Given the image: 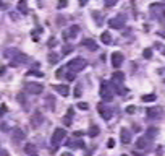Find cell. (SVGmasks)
Wrapping results in <instances>:
<instances>
[{"label": "cell", "mask_w": 165, "mask_h": 156, "mask_svg": "<svg viewBox=\"0 0 165 156\" xmlns=\"http://www.w3.org/2000/svg\"><path fill=\"white\" fill-rule=\"evenodd\" d=\"M0 129H2V132H8V124L2 122V124H0Z\"/></svg>", "instance_id": "f35d334b"}, {"label": "cell", "mask_w": 165, "mask_h": 156, "mask_svg": "<svg viewBox=\"0 0 165 156\" xmlns=\"http://www.w3.org/2000/svg\"><path fill=\"white\" fill-rule=\"evenodd\" d=\"M78 33H80V26H78V25H73V26H70V29L63 31V39L65 41L73 39V37L78 36Z\"/></svg>", "instance_id": "9c48e42d"}, {"label": "cell", "mask_w": 165, "mask_h": 156, "mask_svg": "<svg viewBox=\"0 0 165 156\" xmlns=\"http://www.w3.org/2000/svg\"><path fill=\"white\" fill-rule=\"evenodd\" d=\"M92 18H94L96 21L99 23V25L102 23V15H101V12H92Z\"/></svg>", "instance_id": "83f0119b"}, {"label": "cell", "mask_w": 165, "mask_h": 156, "mask_svg": "<svg viewBox=\"0 0 165 156\" xmlns=\"http://www.w3.org/2000/svg\"><path fill=\"white\" fill-rule=\"evenodd\" d=\"M135 111H136V107H133V106L126 107V112H128V114H133V112H135Z\"/></svg>", "instance_id": "60d3db41"}, {"label": "cell", "mask_w": 165, "mask_h": 156, "mask_svg": "<svg viewBox=\"0 0 165 156\" xmlns=\"http://www.w3.org/2000/svg\"><path fill=\"white\" fill-rule=\"evenodd\" d=\"M143 101L144 103H152V101H156V94H146V96H143Z\"/></svg>", "instance_id": "f1b7e54d"}, {"label": "cell", "mask_w": 165, "mask_h": 156, "mask_svg": "<svg viewBox=\"0 0 165 156\" xmlns=\"http://www.w3.org/2000/svg\"><path fill=\"white\" fill-rule=\"evenodd\" d=\"M18 52H20L18 49H8V51L3 52V55H5V57H8V59H13L16 54H18Z\"/></svg>", "instance_id": "d4e9b609"}, {"label": "cell", "mask_w": 165, "mask_h": 156, "mask_svg": "<svg viewBox=\"0 0 165 156\" xmlns=\"http://www.w3.org/2000/svg\"><path fill=\"white\" fill-rule=\"evenodd\" d=\"M80 3H81V5H86V3H88V0H80Z\"/></svg>", "instance_id": "bcb514c9"}, {"label": "cell", "mask_w": 165, "mask_h": 156, "mask_svg": "<svg viewBox=\"0 0 165 156\" xmlns=\"http://www.w3.org/2000/svg\"><path fill=\"white\" fill-rule=\"evenodd\" d=\"M16 8H18L20 13H23V15H28L29 13V10H28V2L26 0H20L18 5H16Z\"/></svg>", "instance_id": "ac0fdd59"}, {"label": "cell", "mask_w": 165, "mask_h": 156, "mask_svg": "<svg viewBox=\"0 0 165 156\" xmlns=\"http://www.w3.org/2000/svg\"><path fill=\"white\" fill-rule=\"evenodd\" d=\"M58 60H60V55H58L57 52H49V62H50V64L55 65Z\"/></svg>", "instance_id": "7402d4cb"}, {"label": "cell", "mask_w": 165, "mask_h": 156, "mask_svg": "<svg viewBox=\"0 0 165 156\" xmlns=\"http://www.w3.org/2000/svg\"><path fill=\"white\" fill-rule=\"evenodd\" d=\"M71 51H73V46H71V44H65V46H63V49H62V54H63V55H67V54H70Z\"/></svg>", "instance_id": "484cf974"}, {"label": "cell", "mask_w": 165, "mask_h": 156, "mask_svg": "<svg viewBox=\"0 0 165 156\" xmlns=\"http://www.w3.org/2000/svg\"><path fill=\"white\" fill-rule=\"evenodd\" d=\"M29 75H36V77H42L41 72H29Z\"/></svg>", "instance_id": "b9f144b4"}, {"label": "cell", "mask_w": 165, "mask_h": 156, "mask_svg": "<svg viewBox=\"0 0 165 156\" xmlns=\"http://www.w3.org/2000/svg\"><path fill=\"white\" fill-rule=\"evenodd\" d=\"M112 78H113V83H123V80H125V75H123V72H115V73L112 75Z\"/></svg>", "instance_id": "ffe728a7"}, {"label": "cell", "mask_w": 165, "mask_h": 156, "mask_svg": "<svg viewBox=\"0 0 165 156\" xmlns=\"http://www.w3.org/2000/svg\"><path fill=\"white\" fill-rule=\"evenodd\" d=\"M25 138H26L25 130H21V129H13V132H12V141H13V143H20V141H23Z\"/></svg>", "instance_id": "30bf717a"}, {"label": "cell", "mask_w": 165, "mask_h": 156, "mask_svg": "<svg viewBox=\"0 0 165 156\" xmlns=\"http://www.w3.org/2000/svg\"><path fill=\"white\" fill-rule=\"evenodd\" d=\"M115 146V140H113V138H109L107 140V148H113Z\"/></svg>", "instance_id": "74e56055"}, {"label": "cell", "mask_w": 165, "mask_h": 156, "mask_svg": "<svg viewBox=\"0 0 165 156\" xmlns=\"http://www.w3.org/2000/svg\"><path fill=\"white\" fill-rule=\"evenodd\" d=\"M54 44H55V41H54V37H50V41H49V46H50V47H52V46H54Z\"/></svg>", "instance_id": "7bdbcfd3"}, {"label": "cell", "mask_w": 165, "mask_h": 156, "mask_svg": "<svg viewBox=\"0 0 165 156\" xmlns=\"http://www.w3.org/2000/svg\"><path fill=\"white\" fill-rule=\"evenodd\" d=\"M5 73H7V67H5V65H2V67H0V77H3Z\"/></svg>", "instance_id": "ab89813d"}, {"label": "cell", "mask_w": 165, "mask_h": 156, "mask_svg": "<svg viewBox=\"0 0 165 156\" xmlns=\"http://www.w3.org/2000/svg\"><path fill=\"white\" fill-rule=\"evenodd\" d=\"M65 75V68H58L57 72H55V77H58V78H62Z\"/></svg>", "instance_id": "d590c367"}, {"label": "cell", "mask_w": 165, "mask_h": 156, "mask_svg": "<svg viewBox=\"0 0 165 156\" xmlns=\"http://www.w3.org/2000/svg\"><path fill=\"white\" fill-rule=\"evenodd\" d=\"M160 116H162V109L157 107V106L147 107L146 109V117L147 119H160Z\"/></svg>", "instance_id": "ba28073f"}, {"label": "cell", "mask_w": 165, "mask_h": 156, "mask_svg": "<svg viewBox=\"0 0 165 156\" xmlns=\"http://www.w3.org/2000/svg\"><path fill=\"white\" fill-rule=\"evenodd\" d=\"M73 109H68L67 111V116H65V119H63V122L67 124V125H71V122H73Z\"/></svg>", "instance_id": "603a6c76"}, {"label": "cell", "mask_w": 165, "mask_h": 156, "mask_svg": "<svg viewBox=\"0 0 165 156\" xmlns=\"http://www.w3.org/2000/svg\"><path fill=\"white\" fill-rule=\"evenodd\" d=\"M97 111H99V114H101L102 119H105V120L112 119V109L109 107V104H104V103L97 104Z\"/></svg>", "instance_id": "5b68a950"}, {"label": "cell", "mask_w": 165, "mask_h": 156, "mask_svg": "<svg viewBox=\"0 0 165 156\" xmlns=\"http://www.w3.org/2000/svg\"><path fill=\"white\" fill-rule=\"evenodd\" d=\"M81 44L84 47H88V49H91V51H97V44H96L94 39H82Z\"/></svg>", "instance_id": "e0dca14e"}, {"label": "cell", "mask_w": 165, "mask_h": 156, "mask_svg": "<svg viewBox=\"0 0 165 156\" xmlns=\"http://www.w3.org/2000/svg\"><path fill=\"white\" fill-rule=\"evenodd\" d=\"M67 137V130L63 129H57L52 133V138H50V143H52V146H58V145L62 143V140Z\"/></svg>", "instance_id": "277c9868"}, {"label": "cell", "mask_w": 165, "mask_h": 156, "mask_svg": "<svg viewBox=\"0 0 165 156\" xmlns=\"http://www.w3.org/2000/svg\"><path fill=\"white\" fill-rule=\"evenodd\" d=\"M68 5V0H58V3H57V8L58 10H62V8H65V7Z\"/></svg>", "instance_id": "f546056e"}, {"label": "cell", "mask_w": 165, "mask_h": 156, "mask_svg": "<svg viewBox=\"0 0 165 156\" xmlns=\"http://www.w3.org/2000/svg\"><path fill=\"white\" fill-rule=\"evenodd\" d=\"M125 21H126V16L125 15H118L117 18L109 20V26L113 28V29H120L122 26H125Z\"/></svg>", "instance_id": "8992f818"}, {"label": "cell", "mask_w": 165, "mask_h": 156, "mask_svg": "<svg viewBox=\"0 0 165 156\" xmlns=\"http://www.w3.org/2000/svg\"><path fill=\"white\" fill-rule=\"evenodd\" d=\"M65 78H67L68 81H73V80H75V73H73V72H70V70H68L67 73H65Z\"/></svg>", "instance_id": "4dcf8cb0"}, {"label": "cell", "mask_w": 165, "mask_h": 156, "mask_svg": "<svg viewBox=\"0 0 165 156\" xmlns=\"http://www.w3.org/2000/svg\"><path fill=\"white\" fill-rule=\"evenodd\" d=\"M81 96V85H76V88H75V98H80Z\"/></svg>", "instance_id": "d6a6232c"}, {"label": "cell", "mask_w": 165, "mask_h": 156, "mask_svg": "<svg viewBox=\"0 0 165 156\" xmlns=\"http://www.w3.org/2000/svg\"><path fill=\"white\" fill-rule=\"evenodd\" d=\"M25 153H26L28 156H37V148H36V145H34V143H26Z\"/></svg>", "instance_id": "2e32d148"}, {"label": "cell", "mask_w": 165, "mask_h": 156, "mask_svg": "<svg viewBox=\"0 0 165 156\" xmlns=\"http://www.w3.org/2000/svg\"><path fill=\"white\" fill-rule=\"evenodd\" d=\"M101 41L104 44H112V34H110L109 31H104V33L101 34Z\"/></svg>", "instance_id": "d6986e66"}, {"label": "cell", "mask_w": 165, "mask_h": 156, "mask_svg": "<svg viewBox=\"0 0 165 156\" xmlns=\"http://www.w3.org/2000/svg\"><path fill=\"white\" fill-rule=\"evenodd\" d=\"M42 122H44V117H42V114H41V111H36V112L33 114V117H31V125L39 127Z\"/></svg>", "instance_id": "4fadbf2b"}, {"label": "cell", "mask_w": 165, "mask_h": 156, "mask_svg": "<svg viewBox=\"0 0 165 156\" xmlns=\"http://www.w3.org/2000/svg\"><path fill=\"white\" fill-rule=\"evenodd\" d=\"M0 156H8V153L7 151H0Z\"/></svg>", "instance_id": "f6af8a7d"}, {"label": "cell", "mask_w": 165, "mask_h": 156, "mask_svg": "<svg viewBox=\"0 0 165 156\" xmlns=\"http://www.w3.org/2000/svg\"><path fill=\"white\" fill-rule=\"evenodd\" d=\"M122 156H128V155H122Z\"/></svg>", "instance_id": "7dc6e473"}, {"label": "cell", "mask_w": 165, "mask_h": 156, "mask_svg": "<svg viewBox=\"0 0 165 156\" xmlns=\"http://www.w3.org/2000/svg\"><path fill=\"white\" fill-rule=\"evenodd\" d=\"M117 2H118V0H105V7H115L117 5Z\"/></svg>", "instance_id": "836d02e7"}, {"label": "cell", "mask_w": 165, "mask_h": 156, "mask_svg": "<svg viewBox=\"0 0 165 156\" xmlns=\"http://www.w3.org/2000/svg\"><path fill=\"white\" fill-rule=\"evenodd\" d=\"M60 156H73V155H71V153H68V151H67V153H62Z\"/></svg>", "instance_id": "ee69618b"}, {"label": "cell", "mask_w": 165, "mask_h": 156, "mask_svg": "<svg viewBox=\"0 0 165 156\" xmlns=\"http://www.w3.org/2000/svg\"><path fill=\"white\" fill-rule=\"evenodd\" d=\"M101 98L104 99V101H112V99H113L112 86H110L107 81H102L101 83Z\"/></svg>", "instance_id": "7a4b0ae2"}, {"label": "cell", "mask_w": 165, "mask_h": 156, "mask_svg": "<svg viewBox=\"0 0 165 156\" xmlns=\"http://www.w3.org/2000/svg\"><path fill=\"white\" fill-rule=\"evenodd\" d=\"M25 89H26V93L41 94V93L44 91V85H41V83H36V81H28V83H25Z\"/></svg>", "instance_id": "3957f363"}, {"label": "cell", "mask_w": 165, "mask_h": 156, "mask_svg": "<svg viewBox=\"0 0 165 156\" xmlns=\"http://www.w3.org/2000/svg\"><path fill=\"white\" fill-rule=\"evenodd\" d=\"M7 112H8V107H7L5 104H2V106H0V117H3Z\"/></svg>", "instance_id": "1f68e13d"}, {"label": "cell", "mask_w": 165, "mask_h": 156, "mask_svg": "<svg viewBox=\"0 0 165 156\" xmlns=\"http://www.w3.org/2000/svg\"><path fill=\"white\" fill-rule=\"evenodd\" d=\"M86 65H88L86 59H82V57H75V59H71V60L67 64V68H68L70 72H73V73H76V72L84 70Z\"/></svg>", "instance_id": "6da1fadb"}, {"label": "cell", "mask_w": 165, "mask_h": 156, "mask_svg": "<svg viewBox=\"0 0 165 156\" xmlns=\"http://www.w3.org/2000/svg\"><path fill=\"white\" fill-rule=\"evenodd\" d=\"M120 140H122L123 145H130L131 143V132L128 129H122L120 130Z\"/></svg>", "instance_id": "7c38bea8"}, {"label": "cell", "mask_w": 165, "mask_h": 156, "mask_svg": "<svg viewBox=\"0 0 165 156\" xmlns=\"http://www.w3.org/2000/svg\"><path fill=\"white\" fill-rule=\"evenodd\" d=\"M28 60H29V57H28L26 54H23V52H18V54H16L15 57L12 59L10 65H12V67H20L21 64H26Z\"/></svg>", "instance_id": "52a82bcc"}, {"label": "cell", "mask_w": 165, "mask_h": 156, "mask_svg": "<svg viewBox=\"0 0 165 156\" xmlns=\"http://www.w3.org/2000/svg\"><path fill=\"white\" fill-rule=\"evenodd\" d=\"M88 135H89V137H91V138L97 137V135H99V127H97V125H94V124H92V125L89 127V132H88Z\"/></svg>", "instance_id": "44dd1931"}, {"label": "cell", "mask_w": 165, "mask_h": 156, "mask_svg": "<svg viewBox=\"0 0 165 156\" xmlns=\"http://www.w3.org/2000/svg\"><path fill=\"white\" fill-rule=\"evenodd\" d=\"M110 60H112V65H113V67L118 68V67H122V64H123V60H125V57H123L122 52H113L112 57H110Z\"/></svg>", "instance_id": "8fae6325"}, {"label": "cell", "mask_w": 165, "mask_h": 156, "mask_svg": "<svg viewBox=\"0 0 165 156\" xmlns=\"http://www.w3.org/2000/svg\"><path fill=\"white\" fill-rule=\"evenodd\" d=\"M149 141H151V138H149V137H141V138H138L136 146L139 148V150H144V148L149 146Z\"/></svg>", "instance_id": "5bb4252c"}, {"label": "cell", "mask_w": 165, "mask_h": 156, "mask_svg": "<svg viewBox=\"0 0 165 156\" xmlns=\"http://www.w3.org/2000/svg\"><path fill=\"white\" fill-rule=\"evenodd\" d=\"M54 89L58 93V94H62V96H68V94H70V88H68L67 85H55Z\"/></svg>", "instance_id": "9a60e30c"}, {"label": "cell", "mask_w": 165, "mask_h": 156, "mask_svg": "<svg viewBox=\"0 0 165 156\" xmlns=\"http://www.w3.org/2000/svg\"><path fill=\"white\" fill-rule=\"evenodd\" d=\"M78 107H80L81 111H88V109H89L88 103H80V104H78Z\"/></svg>", "instance_id": "8d00e7d4"}, {"label": "cell", "mask_w": 165, "mask_h": 156, "mask_svg": "<svg viewBox=\"0 0 165 156\" xmlns=\"http://www.w3.org/2000/svg\"><path fill=\"white\" fill-rule=\"evenodd\" d=\"M156 135H157V129H156V127H151V129H147V135H146V137L154 138Z\"/></svg>", "instance_id": "4316f807"}, {"label": "cell", "mask_w": 165, "mask_h": 156, "mask_svg": "<svg viewBox=\"0 0 165 156\" xmlns=\"http://www.w3.org/2000/svg\"><path fill=\"white\" fill-rule=\"evenodd\" d=\"M16 99H18V103L21 104L23 107L26 106V91H21V93H18V96H16Z\"/></svg>", "instance_id": "cb8c5ba5"}, {"label": "cell", "mask_w": 165, "mask_h": 156, "mask_svg": "<svg viewBox=\"0 0 165 156\" xmlns=\"http://www.w3.org/2000/svg\"><path fill=\"white\" fill-rule=\"evenodd\" d=\"M143 55H144V59H151V57H152V51H151V49H146V51L143 52Z\"/></svg>", "instance_id": "e575fe53"}]
</instances>
